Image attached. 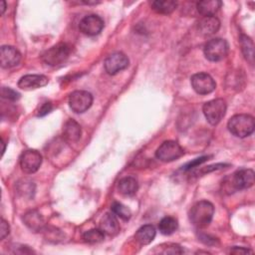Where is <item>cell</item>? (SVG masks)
<instances>
[{
	"label": "cell",
	"mask_w": 255,
	"mask_h": 255,
	"mask_svg": "<svg viewBox=\"0 0 255 255\" xmlns=\"http://www.w3.org/2000/svg\"><path fill=\"white\" fill-rule=\"evenodd\" d=\"M254 171L250 168L239 169L223 180V191L230 194L236 190L249 188L254 183Z\"/></svg>",
	"instance_id": "1"
},
{
	"label": "cell",
	"mask_w": 255,
	"mask_h": 255,
	"mask_svg": "<svg viewBox=\"0 0 255 255\" xmlns=\"http://www.w3.org/2000/svg\"><path fill=\"white\" fill-rule=\"evenodd\" d=\"M214 214V206L207 200H200L193 204L189 211V220L197 228L209 225Z\"/></svg>",
	"instance_id": "2"
},
{
	"label": "cell",
	"mask_w": 255,
	"mask_h": 255,
	"mask_svg": "<svg viewBox=\"0 0 255 255\" xmlns=\"http://www.w3.org/2000/svg\"><path fill=\"white\" fill-rule=\"evenodd\" d=\"M229 131L237 137H246L253 133L255 128L254 118L247 114L235 115L227 123Z\"/></svg>",
	"instance_id": "3"
},
{
	"label": "cell",
	"mask_w": 255,
	"mask_h": 255,
	"mask_svg": "<svg viewBox=\"0 0 255 255\" xmlns=\"http://www.w3.org/2000/svg\"><path fill=\"white\" fill-rule=\"evenodd\" d=\"M71 51V46L66 43H59L45 51L42 55V61L49 66H59L69 59Z\"/></svg>",
	"instance_id": "4"
},
{
	"label": "cell",
	"mask_w": 255,
	"mask_h": 255,
	"mask_svg": "<svg viewBox=\"0 0 255 255\" xmlns=\"http://www.w3.org/2000/svg\"><path fill=\"white\" fill-rule=\"evenodd\" d=\"M229 51L228 43L221 38H214L209 40L203 48L204 56L207 60L218 62L223 60Z\"/></svg>",
	"instance_id": "5"
},
{
	"label": "cell",
	"mask_w": 255,
	"mask_h": 255,
	"mask_svg": "<svg viewBox=\"0 0 255 255\" xmlns=\"http://www.w3.org/2000/svg\"><path fill=\"white\" fill-rule=\"evenodd\" d=\"M226 103L223 99H214L203 105L202 111L207 122L215 126L217 125L225 116L226 113Z\"/></svg>",
	"instance_id": "6"
},
{
	"label": "cell",
	"mask_w": 255,
	"mask_h": 255,
	"mask_svg": "<svg viewBox=\"0 0 255 255\" xmlns=\"http://www.w3.org/2000/svg\"><path fill=\"white\" fill-rule=\"evenodd\" d=\"M183 153V148L178 142L174 140H165L157 147L155 156L163 162H170L181 157Z\"/></svg>",
	"instance_id": "7"
},
{
	"label": "cell",
	"mask_w": 255,
	"mask_h": 255,
	"mask_svg": "<svg viewBox=\"0 0 255 255\" xmlns=\"http://www.w3.org/2000/svg\"><path fill=\"white\" fill-rule=\"evenodd\" d=\"M93 104V96L87 91H75L69 97V106L76 114L85 113Z\"/></svg>",
	"instance_id": "8"
},
{
	"label": "cell",
	"mask_w": 255,
	"mask_h": 255,
	"mask_svg": "<svg viewBox=\"0 0 255 255\" xmlns=\"http://www.w3.org/2000/svg\"><path fill=\"white\" fill-rule=\"evenodd\" d=\"M190 83L192 89L199 95L210 94L216 88L215 81L207 73L194 74L190 79Z\"/></svg>",
	"instance_id": "9"
},
{
	"label": "cell",
	"mask_w": 255,
	"mask_h": 255,
	"mask_svg": "<svg viewBox=\"0 0 255 255\" xmlns=\"http://www.w3.org/2000/svg\"><path fill=\"white\" fill-rule=\"evenodd\" d=\"M42 164V155L35 149L25 150L20 156V166L25 173L36 172Z\"/></svg>",
	"instance_id": "10"
},
{
	"label": "cell",
	"mask_w": 255,
	"mask_h": 255,
	"mask_svg": "<svg viewBox=\"0 0 255 255\" xmlns=\"http://www.w3.org/2000/svg\"><path fill=\"white\" fill-rule=\"evenodd\" d=\"M103 28L104 20L96 14L85 16L79 23L80 31L87 36H96L101 33Z\"/></svg>",
	"instance_id": "11"
},
{
	"label": "cell",
	"mask_w": 255,
	"mask_h": 255,
	"mask_svg": "<svg viewBox=\"0 0 255 255\" xmlns=\"http://www.w3.org/2000/svg\"><path fill=\"white\" fill-rule=\"evenodd\" d=\"M128 58L122 52H116L111 54L105 60L104 66L108 74L116 75L119 72L125 70L128 66Z\"/></svg>",
	"instance_id": "12"
},
{
	"label": "cell",
	"mask_w": 255,
	"mask_h": 255,
	"mask_svg": "<svg viewBox=\"0 0 255 255\" xmlns=\"http://www.w3.org/2000/svg\"><path fill=\"white\" fill-rule=\"evenodd\" d=\"M21 61V53L12 46H2L0 49V64L2 68L9 69L17 66Z\"/></svg>",
	"instance_id": "13"
},
{
	"label": "cell",
	"mask_w": 255,
	"mask_h": 255,
	"mask_svg": "<svg viewBox=\"0 0 255 255\" xmlns=\"http://www.w3.org/2000/svg\"><path fill=\"white\" fill-rule=\"evenodd\" d=\"M48 82V78L44 75H25L19 80L18 87L22 90H35L46 86Z\"/></svg>",
	"instance_id": "14"
},
{
	"label": "cell",
	"mask_w": 255,
	"mask_h": 255,
	"mask_svg": "<svg viewBox=\"0 0 255 255\" xmlns=\"http://www.w3.org/2000/svg\"><path fill=\"white\" fill-rule=\"evenodd\" d=\"M100 229L107 235L114 236L120 232L121 226L116 217V215L112 213H106L100 220Z\"/></svg>",
	"instance_id": "15"
},
{
	"label": "cell",
	"mask_w": 255,
	"mask_h": 255,
	"mask_svg": "<svg viewBox=\"0 0 255 255\" xmlns=\"http://www.w3.org/2000/svg\"><path fill=\"white\" fill-rule=\"evenodd\" d=\"M82 133L81 126L75 120H68L63 128V136L69 142H76L80 139Z\"/></svg>",
	"instance_id": "16"
},
{
	"label": "cell",
	"mask_w": 255,
	"mask_h": 255,
	"mask_svg": "<svg viewBox=\"0 0 255 255\" xmlns=\"http://www.w3.org/2000/svg\"><path fill=\"white\" fill-rule=\"evenodd\" d=\"M220 28V21L215 16H207L198 22V30L203 35H213Z\"/></svg>",
	"instance_id": "17"
},
{
	"label": "cell",
	"mask_w": 255,
	"mask_h": 255,
	"mask_svg": "<svg viewBox=\"0 0 255 255\" xmlns=\"http://www.w3.org/2000/svg\"><path fill=\"white\" fill-rule=\"evenodd\" d=\"M155 234H156V231L154 226L151 224H145L137 229V231L135 232L134 238L139 244L147 245L154 239Z\"/></svg>",
	"instance_id": "18"
},
{
	"label": "cell",
	"mask_w": 255,
	"mask_h": 255,
	"mask_svg": "<svg viewBox=\"0 0 255 255\" xmlns=\"http://www.w3.org/2000/svg\"><path fill=\"white\" fill-rule=\"evenodd\" d=\"M221 5L222 2L218 0H203L196 4V9L199 14L203 15V17L214 16V14L220 9Z\"/></svg>",
	"instance_id": "19"
},
{
	"label": "cell",
	"mask_w": 255,
	"mask_h": 255,
	"mask_svg": "<svg viewBox=\"0 0 255 255\" xmlns=\"http://www.w3.org/2000/svg\"><path fill=\"white\" fill-rule=\"evenodd\" d=\"M118 189L120 193L126 196L134 195L138 189L137 180L132 176H126L119 181Z\"/></svg>",
	"instance_id": "20"
},
{
	"label": "cell",
	"mask_w": 255,
	"mask_h": 255,
	"mask_svg": "<svg viewBox=\"0 0 255 255\" xmlns=\"http://www.w3.org/2000/svg\"><path fill=\"white\" fill-rule=\"evenodd\" d=\"M23 221L33 231H40L44 228V219L36 210H31L25 213Z\"/></svg>",
	"instance_id": "21"
},
{
	"label": "cell",
	"mask_w": 255,
	"mask_h": 255,
	"mask_svg": "<svg viewBox=\"0 0 255 255\" xmlns=\"http://www.w3.org/2000/svg\"><path fill=\"white\" fill-rule=\"evenodd\" d=\"M177 7V3L172 0H156L151 3V8L159 14H170Z\"/></svg>",
	"instance_id": "22"
},
{
	"label": "cell",
	"mask_w": 255,
	"mask_h": 255,
	"mask_svg": "<svg viewBox=\"0 0 255 255\" xmlns=\"http://www.w3.org/2000/svg\"><path fill=\"white\" fill-rule=\"evenodd\" d=\"M178 228V222L174 217L165 216L158 223V229L163 235H170Z\"/></svg>",
	"instance_id": "23"
},
{
	"label": "cell",
	"mask_w": 255,
	"mask_h": 255,
	"mask_svg": "<svg viewBox=\"0 0 255 255\" xmlns=\"http://www.w3.org/2000/svg\"><path fill=\"white\" fill-rule=\"evenodd\" d=\"M240 45L241 49L243 52L244 57L246 60H248L251 64L253 63V58H254V46L252 40L247 37L246 35H241L240 36Z\"/></svg>",
	"instance_id": "24"
},
{
	"label": "cell",
	"mask_w": 255,
	"mask_h": 255,
	"mask_svg": "<svg viewBox=\"0 0 255 255\" xmlns=\"http://www.w3.org/2000/svg\"><path fill=\"white\" fill-rule=\"evenodd\" d=\"M17 191L24 197H33L35 193V184L28 179H22L17 184Z\"/></svg>",
	"instance_id": "25"
},
{
	"label": "cell",
	"mask_w": 255,
	"mask_h": 255,
	"mask_svg": "<svg viewBox=\"0 0 255 255\" xmlns=\"http://www.w3.org/2000/svg\"><path fill=\"white\" fill-rule=\"evenodd\" d=\"M83 239L87 243H99L105 239V233L100 228H94L83 234Z\"/></svg>",
	"instance_id": "26"
},
{
	"label": "cell",
	"mask_w": 255,
	"mask_h": 255,
	"mask_svg": "<svg viewBox=\"0 0 255 255\" xmlns=\"http://www.w3.org/2000/svg\"><path fill=\"white\" fill-rule=\"evenodd\" d=\"M111 209L116 216L124 220H128L131 216V211L129 210V208L120 202H114L111 206Z\"/></svg>",
	"instance_id": "27"
},
{
	"label": "cell",
	"mask_w": 255,
	"mask_h": 255,
	"mask_svg": "<svg viewBox=\"0 0 255 255\" xmlns=\"http://www.w3.org/2000/svg\"><path fill=\"white\" fill-rule=\"evenodd\" d=\"M1 97L7 101H12L15 102L20 99V94L16 91H14L11 88L7 87H2L1 89Z\"/></svg>",
	"instance_id": "28"
},
{
	"label": "cell",
	"mask_w": 255,
	"mask_h": 255,
	"mask_svg": "<svg viewBox=\"0 0 255 255\" xmlns=\"http://www.w3.org/2000/svg\"><path fill=\"white\" fill-rule=\"evenodd\" d=\"M225 166H228V164H224V163H217V164H213V165L205 166V167L201 168L200 170H195L193 173H194L195 175L205 174V173H208V172H210V171H213V170H217V169H221V168H224Z\"/></svg>",
	"instance_id": "29"
},
{
	"label": "cell",
	"mask_w": 255,
	"mask_h": 255,
	"mask_svg": "<svg viewBox=\"0 0 255 255\" xmlns=\"http://www.w3.org/2000/svg\"><path fill=\"white\" fill-rule=\"evenodd\" d=\"M161 246L163 247V245ZM164 246L165 247H163V250L160 251L163 254H181L183 252L181 247L177 244H165Z\"/></svg>",
	"instance_id": "30"
},
{
	"label": "cell",
	"mask_w": 255,
	"mask_h": 255,
	"mask_svg": "<svg viewBox=\"0 0 255 255\" xmlns=\"http://www.w3.org/2000/svg\"><path fill=\"white\" fill-rule=\"evenodd\" d=\"M52 104L50 102H45L41 104L37 110V116L38 117H43L47 114H49L52 111Z\"/></svg>",
	"instance_id": "31"
},
{
	"label": "cell",
	"mask_w": 255,
	"mask_h": 255,
	"mask_svg": "<svg viewBox=\"0 0 255 255\" xmlns=\"http://www.w3.org/2000/svg\"><path fill=\"white\" fill-rule=\"evenodd\" d=\"M10 232V226L8 222L4 219L1 218V223H0V239H4Z\"/></svg>",
	"instance_id": "32"
},
{
	"label": "cell",
	"mask_w": 255,
	"mask_h": 255,
	"mask_svg": "<svg viewBox=\"0 0 255 255\" xmlns=\"http://www.w3.org/2000/svg\"><path fill=\"white\" fill-rule=\"evenodd\" d=\"M206 159H208V156H201V157H199V158H196V159H194L193 161L188 162V163L184 166L183 169H184V170H190V169L196 167L197 165H199L200 163L204 162Z\"/></svg>",
	"instance_id": "33"
},
{
	"label": "cell",
	"mask_w": 255,
	"mask_h": 255,
	"mask_svg": "<svg viewBox=\"0 0 255 255\" xmlns=\"http://www.w3.org/2000/svg\"><path fill=\"white\" fill-rule=\"evenodd\" d=\"M230 253H233V254H248V253H253L252 250L250 249H246L244 247H237V246H234L232 249H230Z\"/></svg>",
	"instance_id": "34"
},
{
	"label": "cell",
	"mask_w": 255,
	"mask_h": 255,
	"mask_svg": "<svg viewBox=\"0 0 255 255\" xmlns=\"http://www.w3.org/2000/svg\"><path fill=\"white\" fill-rule=\"evenodd\" d=\"M0 4H1V14L3 15L5 10H6V2L5 1H1Z\"/></svg>",
	"instance_id": "35"
}]
</instances>
